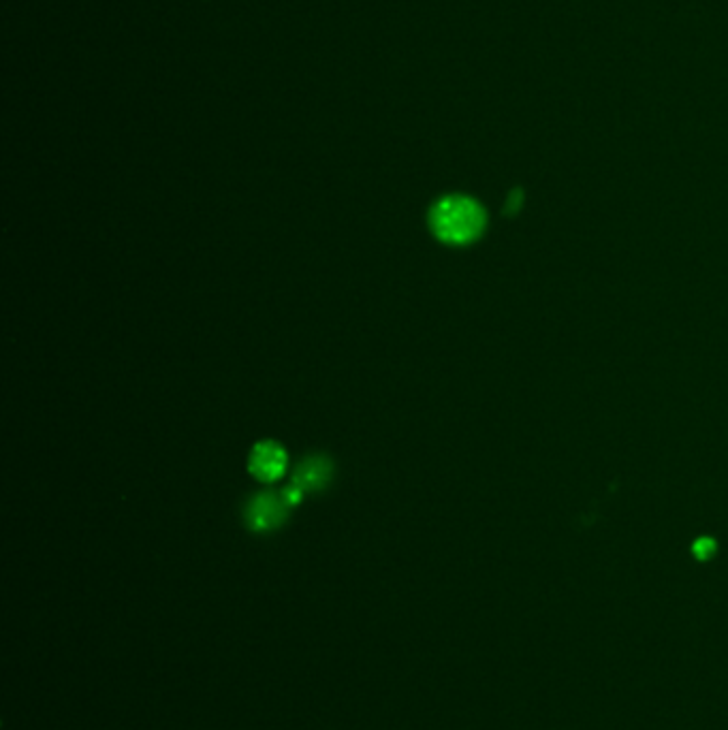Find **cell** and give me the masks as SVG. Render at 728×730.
<instances>
[{
  "label": "cell",
  "instance_id": "cell-1",
  "mask_svg": "<svg viewBox=\"0 0 728 730\" xmlns=\"http://www.w3.org/2000/svg\"><path fill=\"white\" fill-rule=\"evenodd\" d=\"M485 210L464 195H451L440 199L430 210V229L440 242L451 246H464L481 237L485 229Z\"/></svg>",
  "mask_w": 728,
  "mask_h": 730
},
{
  "label": "cell",
  "instance_id": "cell-2",
  "mask_svg": "<svg viewBox=\"0 0 728 730\" xmlns=\"http://www.w3.org/2000/svg\"><path fill=\"white\" fill-rule=\"evenodd\" d=\"M289 515V502L282 494H259L246 509V523L252 532H269L280 528Z\"/></svg>",
  "mask_w": 728,
  "mask_h": 730
},
{
  "label": "cell",
  "instance_id": "cell-3",
  "mask_svg": "<svg viewBox=\"0 0 728 730\" xmlns=\"http://www.w3.org/2000/svg\"><path fill=\"white\" fill-rule=\"evenodd\" d=\"M248 468H250L252 476H257L259 481L274 483L284 472H287V453H284V449L278 442L265 440L252 449L250 459H248Z\"/></svg>",
  "mask_w": 728,
  "mask_h": 730
},
{
  "label": "cell",
  "instance_id": "cell-4",
  "mask_svg": "<svg viewBox=\"0 0 728 730\" xmlns=\"http://www.w3.org/2000/svg\"><path fill=\"white\" fill-rule=\"evenodd\" d=\"M331 479V464L325 457H308L293 472V485L304 491H316L327 487Z\"/></svg>",
  "mask_w": 728,
  "mask_h": 730
},
{
  "label": "cell",
  "instance_id": "cell-5",
  "mask_svg": "<svg viewBox=\"0 0 728 730\" xmlns=\"http://www.w3.org/2000/svg\"><path fill=\"white\" fill-rule=\"evenodd\" d=\"M692 551H694V555L699 560H709L711 555H714V551H716V543L711 541V538H699V541H696L692 545Z\"/></svg>",
  "mask_w": 728,
  "mask_h": 730
},
{
  "label": "cell",
  "instance_id": "cell-6",
  "mask_svg": "<svg viewBox=\"0 0 728 730\" xmlns=\"http://www.w3.org/2000/svg\"><path fill=\"white\" fill-rule=\"evenodd\" d=\"M521 199H524V197H521L519 190H517V193H513V195H511V201H509V212H511V214H515V212L521 208Z\"/></svg>",
  "mask_w": 728,
  "mask_h": 730
}]
</instances>
